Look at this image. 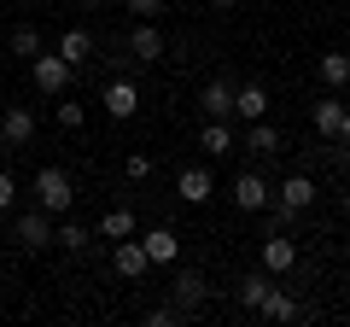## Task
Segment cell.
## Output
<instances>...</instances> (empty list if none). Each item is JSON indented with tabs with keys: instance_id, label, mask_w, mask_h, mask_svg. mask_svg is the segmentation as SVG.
<instances>
[{
	"instance_id": "cell-1",
	"label": "cell",
	"mask_w": 350,
	"mask_h": 327,
	"mask_svg": "<svg viewBox=\"0 0 350 327\" xmlns=\"http://www.w3.org/2000/svg\"><path fill=\"white\" fill-rule=\"evenodd\" d=\"M36 205H41L47 216H64V211L76 205V181L64 176L59 164H47V170H36Z\"/></svg>"
},
{
	"instance_id": "cell-17",
	"label": "cell",
	"mask_w": 350,
	"mask_h": 327,
	"mask_svg": "<svg viewBox=\"0 0 350 327\" xmlns=\"http://www.w3.org/2000/svg\"><path fill=\"white\" fill-rule=\"evenodd\" d=\"M269 287H275V275H269V269H257V275L234 280V298L245 304V310H262V298H269Z\"/></svg>"
},
{
	"instance_id": "cell-4",
	"label": "cell",
	"mask_w": 350,
	"mask_h": 327,
	"mask_svg": "<svg viewBox=\"0 0 350 327\" xmlns=\"http://www.w3.org/2000/svg\"><path fill=\"white\" fill-rule=\"evenodd\" d=\"M262 269H269V275H292V269H298V239L292 234H275V228H269V234H262Z\"/></svg>"
},
{
	"instance_id": "cell-30",
	"label": "cell",
	"mask_w": 350,
	"mask_h": 327,
	"mask_svg": "<svg viewBox=\"0 0 350 327\" xmlns=\"http://www.w3.org/2000/svg\"><path fill=\"white\" fill-rule=\"evenodd\" d=\"M163 6H170V0H129V12H135V18H158Z\"/></svg>"
},
{
	"instance_id": "cell-22",
	"label": "cell",
	"mask_w": 350,
	"mask_h": 327,
	"mask_svg": "<svg viewBox=\"0 0 350 327\" xmlns=\"http://www.w3.org/2000/svg\"><path fill=\"white\" fill-rule=\"evenodd\" d=\"M338 123H345V100H315V135L338 140Z\"/></svg>"
},
{
	"instance_id": "cell-6",
	"label": "cell",
	"mask_w": 350,
	"mask_h": 327,
	"mask_svg": "<svg viewBox=\"0 0 350 327\" xmlns=\"http://www.w3.org/2000/svg\"><path fill=\"white\" fill-rule=\"evenodd\" d=\"M204 298H211V280H204L199 269H181V275H175V292H170V304H175L181 315H193Z\"/></svg>"
},
{
	"instance_id": "cell-12",
	"label": "cell",
	"mask_w": 350,
	"mask_h": 327,
	"mask_svg": "<svg viewBox=\"0 0 350 327\" xmlns=\"http://www.w3.org/2000/svg\"><path fill=\"white\" fill-rule=\"evenodd\" d=\"M0 140H6V146H29V140H36V112H24V105L0 112Z\"/></svg>"
},
{
	"instance_id": "cell-19",
	"label": "cell",
	"mask_w": 350,
	"mask_h": 327,
	"mask_svg": "<svg viewBox=\"0 0 350 327\" xmlns=\"http://www.w3.org/2000/svg\"><path fill=\"white\" fill-rule=\"evenodd\" d=\"M315 76H321V88H345L350 82V53H321V59H315Z\"/></svg>"
},
{
	"instance_id": "cell-15",
	"label": "cell",
	"mask_w": 350,
	"mask_h": 327,
	"mask_svg": "<svg viewBox=\"0 0 350 327\" xmlns=\"http://www.w3.org/2000/svg\"><path fill=\"white\" fill-rule=\"evenodd\" d=\"M140 246H146L152 269H158V263H175V257H181V239H175L170 228H146V234H140Z\"/></svg>"
},
{
	"instance_id": "cell-33",
	"label": "cell",
	"mask_w": 350,
	"mask_h": 327,
	"mask_svg": "<svg viewBox=\"0 0 350 327\" xmlns=\"http://www.w3.org/2000/svg\"><path fill=\"white\" fill-rule=\"evenodd\" d=\"M211 6H216V12H234V0H211Z\"/></svg>"
},
{
	"instance_id": "cell-35",
	"label": "cell",
	"mask_w": 350,
	"mask_h": 327,
	"mask_svg": "<svg viewBox=\"0 0 350 327\" xmlns=\"http://www.w3.org/2000/svg\"><path fill=\"white\" fill-rule=\"evenodd\" d=\"M345 216H350V193H345Z\"/></svg>"
},
{
	"instance_id": "cell-29",
	"label": "cell",
	"mask_w": 350,
	"mask_h": 327,
	"mask_svg": "<svg viewBox=\"0 0 350 327\" xmlns=\"http://www.w3.org/2000/svg\"><path fill=\"white\" fill-rule=\"evenodd\" d=\"M152 176V158L146 152H129V181H146Z\"/></svg>"
},
{
	"instance_id": "cell-8",
	"label": "cell",
	"mask_w": 350,
	"mask_h": 327,
	"mask_svg": "<svg viewBox=\"0 0 350 327\" xmlns=\"http://www.w3.org/2000/svg\"><path fill=\"white\" fill-rule=\"evenodd\" d=\"M234 117L239 123H262L269 117V88L262 82H239L234 88Z\"/></svg>"
},
{
	"instance_id": "cell-21",
	"label": "cell",
	"mask_w": 350,
	"mask_h": 327,
	"mask_svg": "<svg viewBox=\"0 0 350 327\" xmlns=\"http://www.w3.org/2000/svg\"><path fill=\"white\" fill-rule=\"evenodd\" d=\"M59 59L64 64H88L94 59V36H88V29H64L59 36Z\"/></svg>"
},
{
	"instance_id": "cell-18",
	"label": "cell",
	"mask_w": 350,
	"mask_h": 327,
	"mask_svg": "<svg viewBox=\"0 0 350 327\" xmlns=\"http://www.w3.org/2000/svg\"><path fill=\"white\" fill-rule=\"evenodd\" d=\"M257 315H269V322H304V304L292 298V292L269 287V298H262V310H257Z\"/></svg>"
},
{
	"instance_id": "cell-26",
	"label": "cell",
	"mask_w": 350,
	"mask_h": 327,
	"mask_svg": "<svg viewBox=\"0 0 350 327\" xmlns=\"http://www.w3.org/2000/svg\"><path fill=\"white\" fill-rule=\"evenodd\" d=\"M304 216H310V211H292V205H280V199H269V228H275V234H292V228H298Z\"/></svg>"
},
{
	"instance_id": "cell-5",
	"label": "cell",
	"mask_w": 350,
	"mask_h": 327,
	"mask_svg": "<svg viewBox=\"0 0 350 327\" xmlns=\"http://www.w3.org/2000/svg\"><path fill=\"white\" fill-rule=\"evenodd\" d=\"M100 105H105V117L129 123V117L140 112V88L129 82V76H111V82H105V94H100Z\"/></svg>"
},
{
	"instance_id": "cell-28",
	"label": "cell",
	"mask_w": 350,
	"mask_h": 327,
	"mask_svg": "<svg viewBox=\"0 0 350 327\" xmlns=\"http://www.w3.org/2000/svg\"><path fill=\"white\" fill-rule=\"evenodd\" d=\"M170 322H187V315L175 310V304H158V310H146V327H170Z\"/></svg>"
},
{
	"instance_id": "cell-11",
	"label": "cell",
	"mask_w": 350,
	"mask_h": 327,
	"mask_svg": "<svg viewBox=\"0 0 350 327\" xmlns=\"http://www.w3.org/2000/svg\"><path fill=\"white\" fill-rule=\"evenodd\" d=\"M123 47H129V59H135V64H158V59H163V36H158L152 24H135Z\"/></svg>"
},
{
	"instance_id": "cell-10",
	"label": "cell",
	"mask_w": 350,
	"mask_h": 327,
	"mask_svg": "<svg viewBox=\"0 0 350 327\" xmlns=\"http://www.w3.org/2000/svg\"><path fill=\"white\" fill-rule=\"evenodd\" d=\"M269 199H275V187H269L257 170H245V176L234 181V205L239 211H269Z\"/></svg>"
},
{
	"instance_id": "cell-14",
	"label": "cell",
	"mask_w": 350,
	"mask_h": 327,
	"mask_svg": "<svg viewBox=\"0 0 350 327\" xmlns=\"http://www.w3.org/2000/svg\"><path fill=\"white\" fill-rule=\"evenodd\" d=\"M245 152H257V158H280V152H286V140H280V129L262 117V123L245 129Z\"/></svg>"
},
{
	"instance_id": "cell-32",
	"label": "cell",
	"mask_w": 350,
	"mask_h": 327,
	"mask_svg": "<svg viewBox=\"0 0 350 327\" xmlns=\"http://www.w3.org/2000/svg\"><path fill=\"white\" fill-rule=\"evenodd\" d=\"M338 140H345V146H350V105H345V123H338Z\"/></svg>"
},
{
	"instance_id": "cell-34",
	"label": "cell",
	"mask_w": 350,
	"mask_h": 327,
	"mask_svg": "<svg viewBox=\"0 0 350 327\" xmlns=\"http://www.w3.org/2000/svg\"><path fill=\"white\" fill-rule=\"evenodd\" d=\"M82 6H105V0H82Z\"/></svg>"
},
{
	"instance_id": "cell-7",
	"label": "cell",
	"mask_w": 350,
	"mask_h": 327,
	"mask_svg": "<svg viewBox=\"0 0 350 327\" xmlns=\"http://www.w3.org/2000/svg\"><path fill=\"white\" fill-rule=\"evenodd\" d=\"M111 263H117V275H123V280H140V275H146V269H152V257H146V246H140V234L117 239Z\"/></svg>"
},
{
	"instance_id": "cell-2",
	"label": "cell",
	"mask_w": 350,
	"mask_h": 327,
	"mask_svg": "<svg viewBox=\"0 0 350 327\" xmlns=\"http://www.w3.org/2000/svg\"><path fill=\"white\" fill-rule=\"evenodd\" d=\"M70 70H76V64H64L59 53H36V59H29V76H36V88H41V94H53V100L70 88Z\"/></svg>"
},
{
	"instance_id": "cell-24",
	"label": "cell",
	"mask_w": 350,
	"mask_h": 327,
	"mask_svg": "<svg viewBox=\"0 0 350 327\" xmlns=\"http://www.w3.org/2000/svg\"><path fill=\"white\" fill-rule=\"evenodd\" d=\"M53 246H64V252H88L94 239H88L82 222H59V228H53Z\"/></svg>"
},
{
	"instance_id": "cell-3",
	"label": "cell",
	"mask_w": 350,
	"mask_h": 327,
	"mask_svg": "<svg viewBox=\"0 0 350 327\" xmlns=\"http://www.w3.org/2000/svg\"><path fill=\"white\" fill-rule=\"evenodd\" d=\"M12 239L24 246V252H47V246H53V216L41 211V205H36V211H24L12 222Z\"/></svg>"
},
{
	"instance_id": "cell-13",
	"label": "cell",
	"mask_w": 350,
	"mask_h": 327,
	"mask_svg": "<svg viewBox=\"0 0 350 327\" xmlns=\"http://www.w3.org/2000/svg\"><path fill=\"white\" fill-rule=\"evenodd\" d=\"M199 112H204V117H216V123H228V117H234V82H204Z\"/></svg>"
},
{
	"instance_id": "cell-27",
	"label": "cell",
	"mask_w": 350,
	"mask_h": 327,
	"mask_svg": "<svg viewBox=\"0 0 350 327\" xmlns=\"http://www.w3.org/2000/svg\"><path fill=\"white\" fill-rule=\"evenodd\" d=\"M53 117H59L64 129H82V117H88V112H82V100H59V112H53Z\"/></svg>"
},
{
	"instance_id": "cell-16",
	"label": "cell",
	"mask_w": 350,
	"mask_h": 327,
	"mask_svg": "<svg viewBox=\"0 0 350 327\" xmlns=\"http://www.w3.org/2000/svg\"><path fill=\"white\" fill-rule=\"evenodd\" d=\"M199 146L211 152V158H228V152H239V140H234V129H228V123L204 117V129H199Z\"/></svg>"
},
{
	"instance_id": "cell-20",
	"label": "cell",
	"mask_w": 350,
	"mask_h": 327,
	"mask_svg": "<svg viewBox=\"0 0 350 327\" xmlns=\"http://www.w3.org/2000/svg\"><path fill=\"white\" fill-rule=\"evenodd\" d=\"M275 199L292 205V211H310V205H315V181H310V176H286V181L275 187Z\"/></svg>"
},
{
	"instance_id": "cell-31",
	"label": "cell",
	"mask_w": 350,
	"mask_h": 327,
	"mask_svg": "<svg viewBox=\"0 0 350 327\" xmlns=\"http://www.w3.org/2000/svg\"><path fill=\"white\" fill-rule=\"evenodd\" d=\"M12 199H18V187H12V176L0 170V211H12Z\"/></svg>"
},
{
	"instance_id": "cell-25",
	"label": "cell",
	"mask_w": 350,
	"mask_h": 327,
	"mask_svg": "<svg viewBox=\"0 0 350 327\" xmlns=\"http://www.w3.org/2000/svg\"><path fill=\"white\" fill-rule=\"evenodd\" d=\"M12 53H18V59H36V53H47V41H41V29H36V24L12 29Z\"/></svg>"
},
{
	"instance_id": "cell-9",
	"label": "cell",
	"mask_w": 350,
	"mask_h": 327,
	"mask_svg": "<svg viewBox=\"0 0 350 327\" xmlns=\"http://www.w3.org/2000/svg\"><path fill=\"white\" fill-rule=\"evenodd\" d=\"M211 193H216V176H211V170H199V164L175 176V199H181V205H204Z\"/></svg>"
},
{
	"instance_id": "cell-23",
	"label": "cell",
	"mask_w": 350,
	"mask_h": 327,
	"mask_svg": "<svg viewBox=\"0 0 350 327\" xmlns=\"http://www.w3.org/2000/svg\"><path fill=\"white\" fill-rule=\"evenodd\" d=\"M100 234H105V239H129V234H140V222H135V211H123V205H117V211L100 216Z\"/></svg>"
}]
</instances>
